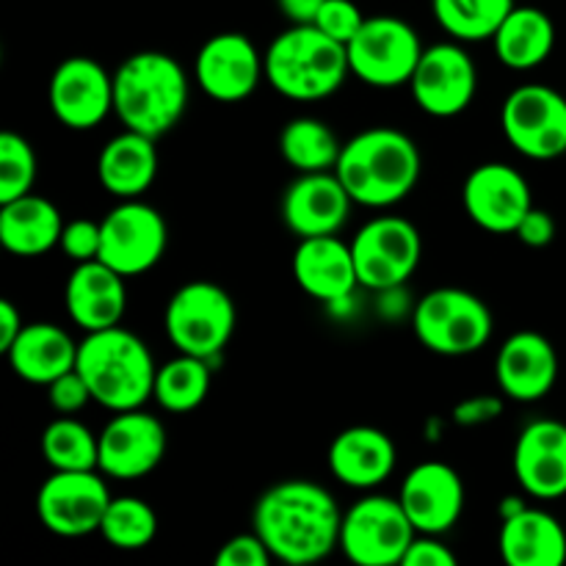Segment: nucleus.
I'll return each instance as SVG.
<instances>
[{"mask_svg":"<svg viewBox=\"0 0 566 566\" xmlns=\"http://www.w3.org/2000/svg\"><path fill=\"white\" fill-rule=\"evenodd\" d=\"M343 512L326 486L307 479L274 484L254 503L252 531L269 545L274 562L315 564L340 547Z\"/></svg>","mask_w":566,"mask_h":566,"instance_id":"obj_1","label":"nucleus"},{"mask_svg":"<svg viewBox=\"0 0 566 566\" xmlns=\"http://www.w3.org/2000/svg\"><path fill=\"white\" fill-rule=\"evenodd\" d=\"M420 171L418 144L396 127H368L348 138L335 166L354 205L376 210L403 202L418 186Z\"/></svg>","mask_w":566,"mask_h":566,"instance_id":"obj_2","label":"nucleus"},{"mask_svg":"<svg viewBox=\"0 0 566 566\" xmlns=\"http://www.w3.org/2000/svg\"><path fill=\"white\" fill-rule=\"evenodd\" d=\"M188 75L160 50L133 53L114 72V114L125 130L155 138L180 125L188 108Z\"/></svg>","mask_w":566,"mask_h":566,"instance_id":"obj_3","label":"nucleus"},{"mask_svg":"<svg viewBox=\"0 0 566 566\" xmlns=\"http://www.w3.org/2000/svg\"><path fill=\"white\" fill-rule=\"evenodd\" d=\"M75 368L86 379L94 401L111 412L144 407L153 398L158 374L147 343L122 326L86 332L77 343Z\"/></svg>","mask_w":566,"mask_h":566,"instance_id":"obj_4","label":"nucleus"},{"mask_svg":"<svg viewBox=\"0 0 566 566\" xmlns=\"http://www.w3.org/2000/svg\"><path fill=\"white\" fill-rule=\"evenodd\" d=\"M265 81L282 97L296 103L326 99L352 75L346 44L315 25H291L263 55Z\"/></svg>","mask_w":566,"mask_h":566,"instance_id":"obj_5","label":"nucleus"},{"mask_svg":"<svg viewBox=\"0 0 566 566\" xmlns=\"http://www.w3.org/2000/svg\"><path fill=\"white\" fill-rule=\"evenodd\" d=\"M235 302L221 285L193 280L171 293L164 313V329L180 354L219 359L235 332Z\"/></svg>","mask_w":566,"mask_h":566,"instance_id":"obj_6","label":"nucleus"},{"mask_svg":"<svg viewBox=\"0 0 566 566\" xmlns=\"http://www.w3.org/2000/svg\"><path fill=\"white\" fill-rule=\"evenodd\" d=\"M412 329L420 346L440 357H468L490 343L495 321L475 293L462 287H434L418 302Z\"/></svg>","mask_w":566,"mask_h":566,"instance_id":"obj_7","label":"nucleus"},{"mask_svg":"<svg viewBox=\"0 0 566 566\" xmlns=\"http://www.w3.org/2000/svg\"><path fill=\"white\" fill-rule=\"evenodd\" d=\"M348 66L357 81L374 88L409 86L423 55L418 31L401 17H365L357 36L346 44Z\"/></svg>","mask_w":566,"mask_h":566,"instance_id":"obj_8","label":"nucleus"},{"mask_svg":"<svg viewBox=\"0 0 566 566\" xmlns=\"http://www.w3.org/2000/svg\"><path fill=\"white\" fill-rule=\"evenodd\" d=\"M359 285L368 291H398L418 271L423 238L403 216H376L357 230L352 241Z\"/></svg>","mask_w":566,"mask_h":566,"instance_id":"obj_9","label":"nucleus"},{"mask_svg":"<svg viewBox=\"0 0 566 566\" xmlns=\"http://www.w3.org/2000/svg\"><path fill=\"white\" fill-rule=\"evenodd\" d=\"M418 536L401 501L390 495H365L343 514L340 551L359 566L401 564Z\"/></svg>","mask_w":566,"mask_h":566,"instance_id":"obj_10","label":"nucleus"},{"mask_svg":"<svg viewBox=\"0 0 566 566\" xmlns=\"http://www.w3.org/2000/svg\"><path fill=\"white\" fill-rule=\"evenodd\" d=\"M506 142L531 160H553L566 153V97L545 83L517 86L501 108Z\"/></svg>","mask_w":566,"mask_h":566,"instance_id":"obj_11","label":"nucleus"},{"mask_svg":"<svg viewBox=\"0 0 566 566\" xmlns=\"http://www.w3.org/2000/svg\"><path fill=\"white\" fill-rule=\"evenodd\" d=\"M99 230H103L99 260L119 271L125 280L155 269L169 243L166 219L158 208L142 199H122L114 210L105 213Z\"/></svg>","mask_w":566,"mask_h":566,"instance_id":"obj_12","label":"nucleus"},{"mask_svg":"<svg viewBox=\"0 0 566 566\" xmlns=\"http://www.w3.org/2000/svg\"><path fill=\"white\" fill-rule=\"evenodd\" d=\"M108 503L111 492L99 470H53L39 486L36 514L50 534L81 539L99 534Z\"/></svg>","mask_w":566,"mask_h":566,"instance_id":"obj_13","label":"nucleus"},{"mask_svg":"<svg viewBox=\"0 0 566 566\" xmlns=\"http://www.w3.org/2000/svg\"><path fill=\"white\" fill-rule=\"evenodd\" d=\"M415 103L434 119H451L473 105L479 70L464 42H440L423 50L409 81Z\"/></svg>","mask_w":566,"mask_h":566,"instance_id":"obj_14","label":"nucleus"},{"mask_svg":"<svg viewBox=\"0 0 566 566\" xmlns=\"http://www.w3.org/2000/svg\"><path fill=\"white\" fill-rule=\"evenodd\" d=\"M166 457V429L144 407L114 412L99 431V473L116 481H138Z\"/></svg>","mask_w":566,"mask_h":566,"instance_id":"obj_15","label":"nucleus"},{"mask_svg":"<svg viewBox=\"0 0 566 566\" xmlns=\"http://www.w3.org/2000/svg\"><path fill=\"white\" fill-rule=\"evenodd\" d=\"M50 111L70 130H94L114 111V75L88 55H72L50 77Z\"/></svg>","mask_w":566,"mask_h":566,"instance_id":"obj_16","label":"nucleus"},{"mask_svg":"<svg viewBox=\"0 0 566 566\" xmlns=\"http://www.w3.org/2000/svg\"><path fill=\"white\" fill-rule=\"evenodd\" d=\"M199 88L216 103H243L265 77V61L247 33H216L193 61Z\"/></svg>","mask_w":566,"mask_h":566,"instance_id":"obj_17","label":"nucleus"},{"mask_svg":"<svg viewBox=\"0 0 566 566\" xmlns=\"http://www.w3.org/2000/svg\"><path fill=\"white\" fill-rule=\"evenodd\" d=\"M462 202L470 219L486 232L509 235L534 208L531 186L514 166L492 160L475 166L462 186Z\"/></svg>","mask_w":566,"mask_h":566,"instance_id":"obj_18","label":"nucleus"},{"mask_svg":"<svg viewBox=\"0 0 566 566\" xmlns=\"http://www.w3.org/2000/svg\"><path fill=\"white\" fill-rule=\"evenodd\" d=\"M398 501L418 534L442 536L462 520L464 481L451 464L420 462L403 479Z\"/></svg>","mask_w":566,"mask_h":566,"instance_id":"obj_19","label":"nucleus"},{"mask_svg":"<svg viewBox=\"0 0 566 566\" xmlns=\"http://www.w3.org/2000/svg\"><path fill=\"white\" fill-rule=\"evenodd\" d=\"M354 199L335 171L298 175L282 197V221L302 241L315 235H337L348 221Z\"/></svg>","mask_w":566,"mask_h":566,"instance_id":"obj_20","label":"nucleus"},{"mask_svg":"<svg viewBox=\"0 0 566 566\" xmlns=\"http://www.w3.org/2000/svg\"><path fill=\"white\" fill-rule=\"evenodd\" d=\"M514 479L525 495L556 501L566 495V423L542 418L525 426L514 442Z\"/></svg>","mask_w":566,"mask_h":566,"instance_id":"obj_21","label":"nucleus"},{"mask_svg":"<svg viewBox=\"0 0 566 566\" xmlns=\"http://www.w3.org/2000/svg\"><path fill=\"white\" fill-rule=\"evenodd\" d=\"M497 390L520 403H534L551 396L558 381L556 346L539 332H514L495 357Z\"/></svg>","mask_w":566,"mask_h":566,"instance_id":"obj_22","label":"nucleus"},{"mask_svg":"<svg viewBox=\"0 0 566 566\" xmlns=\"http://www.w3.org/2000/svg\"><path fill=\"white\" fill-rule=\"evenodd\" d=\"M64 307L72 324L83 332L119 326L127 310L125 276L103 260L75 263L64 287Z\"/></svg>","mask_w":566,"mask_h":566,"instance_id":"obj_23","label":"nucleus"},{"mask_svg":"<svg viewBox=\"0 0 566 566\" xmlns=\"http://www.w3.org/2000/svg\"><path fill=\"white\" fill-rule=\"evenodd\" d=\"M293 280L318 302H348L359 287L352 243H343L337 235L302 238L293 252Z\"/></svg>","mask_w":566,"mask_h":566,"instance_id":"obj_24","label":"nucleus"},{"mask_svg":"<svg viewBox=\"0 0 566 566\" xmlns=\"http://www.w3.org/2000/svg\"><path fill=\"white\" fill-rule=\"evenodd\" d=\"M332 475L348 490H376L392 475L398 462L396 442L376 426H352L329 446Z\"/></svg>","mask_w":566,"mask_h":566,"instance_id":"obj_25","label":"nucleus"},{"mask_svg":"<svg viewBox=\"0 0 566 566\" xmlns=\"http://www.w3.org/2000/svg\"><path fill=\"white\" fill-rule=\"evenodd\" d=\"M497 551L509 566H564L566 531L545 509L525 506L501 520Z\"/></svg>","mask_w":566,"mask_h":566,"instance_id":"obj_26","label":"nucleus"},{"mask_svg":"<svg viewBox=\"0 0 566 566\" xmlns=\"http://www.w3.org/2000/svg\"><path fill=\"white\" fill-rule=\"evenodd\" d=\"M158 177V147L144 133L125 130L111 138L97 158V180L111 197L142 199Z\"/></svg>","mask_w":566,"mask_h":566,"instance_id":"obj_27","label":"nucleus"},{"mask_svg":"<svg viewBox=\"0 0 566 566\" xmlns=\"http://www.w3.org/2000/svg\"><path fill=\"white\" fill-rule=\"evenodd\" d=\"M11 370L31 385L48 387L77 365V343L66 329L48 321L22 326L20 337L6 352Z\"/></svg>","mask_w":566,"mask_h":566,"instance_id":"obj_28","label":"nucleus"},{"mask_svg":"<svg viewBox=\"0 0 566 566\" xmlns=\"http://www.w3.org/2000/svg\"><path fill=\"white\" fill-rule=\"evenodd\" d=\"M64 224L61 210L33 191L0 202V243L17 258H39L59 247Z\"/></svg>","mask_w":566,"mask_h":566,"instance_id":"obj_29","label":"nucleus"},{"mask_svg":"<svg viewBox=\"0 0 566 566\" xmlns=\"http://www.w3.org/2000/svg\"><path fill=\"white\" fill-rule=\"evenodd\" d=\"M497 61L514 72H528L545 64L556 48V25L536 6H514L492 36Z\"/></svg>","mask_w":566,"mask_h":566,"instance_id":"obj_30","label":"nucleus"},{"mask_svg":"<svg viewBox=\"0 0 566 566\" xmlns=\"http://www.w3.org/2000/svg\"><path fill=\"white\" fill-rule=\"evenodd\" d=\"M340 149L343 144L335 136V130L315 116L291 119L280 133V155L298 175L335 171Z\"/></svg>","mask_w":566,"mask_h":566,"instance_id":"obj_31","label":"nucleus"},{"mask_svg":"<svg viewBox=\"0 0 566 566\" xmlns=\"http://www.w3.org/2000/svg\"><path fill=\"white\" fill-rule=\"evenodd\" d=\"M210 359L177 352L175 359L158 365L153 398L171 415H188L205 403L210 392Z\"/></svg>","mask_w":566,"mask_h":566,"instance_id":"obj_32","label":"nucleus"},{"mask_svg":"<svg viewBox=\"0 0 566 566\" xmlns=\"http://www.w3.org/2000/svg\"><path fill=\"white\" fill-rule=\"evenodd\" d=\"M514 0H431L437 25L457 42H486L514 9Z\"/></svg>","mask_w":566,"mask_h":566,"instance_id":"obj_33","label":"nucleus"},{"mask_svg":"<svg viewBox=\"0 0 566 566\" xmlns=\"http://www.w3.org/2000/svg\"><path fill=\"white\" fill-rule=\"evenodd\" d=\"M42 457L53 470H99V434L75 415H59L42 431Z\"/></svg>","mask_w":566,"mask_h":566,"instance_id":"obj_34","label":"nucleus"},{"mask_svg":"<svg viewBox=\"0 0 566 566\" xmlns=\"http://www.w3.org/2000/svg\"><path fill=\"white\" fill-rule=\"evenodd\" d=\"M99 536L116 551H144L158 536V514L142 497H111L103 523H99Z\"/></svg>","mask_w":566,"mask_h":566,"instance_id":"obj_35","label":"nucleus"},{"mask_svg":"<svg viewBox=\"0 0 566 566\" xmlns=\"http://www.w3.org/2000/svg\"><path fill=\"white\" fill-rule=\"evenodd\" d=\"M36 155L20 133H0V202H11L33 191Z\"/></svg>","mask_w":566,"mask_h":566,"instance_id":"obj_36","label":"nucleus"},{"mask_svg":"<svg viewBox=\"0 0 566 566\" xmlns=\"http://www.w3.org/2000/svg\"><path fill=\"white\" fill-rule=\"evenodd\" d=\"M363 22H365V17L354 0H326V3L321 6V11H318V17H315L313 25L321 28L326 36L348 44L354 36H357V31L363 28Z\"/></svg>","mask_w":566,"mask_h":566,"instance_id":"obj_37","label":"nucleus"},{"mask_svg":"<svg viewBox=\"0 0 566 566\" xmlns=\"http://www.w3.org/2000/svg\"><path fill=\"white\" fill-rule=\"evenodd\" d=\"M99 243H103L99 221L72 219L64 224L59 247L72 263H88V260H99Z\"/></svg>","mask_w":566,"mask_h":566,"instance_id":"obj_38","label":"nucleus"},{"mask_svg":"<svg viewBox=\"0 0 566 566\" xmlns=\"http://www.w3.org/2000/svg\"><path fill=\"white\" fill-rule=\"evenodd\" d=\"M271 562H274V556H271L269 545L260 539L258 531L232 536L216 553V566H269Z\"/></svg>","mask_w":566,"mask_h":566,"instance_id":"obj_39","label":"nucleus"},{"mask_svg":"<svg viewBox=\"0 0 566 566\" xmlns=\"http://www.w3.org/2000/svg\"><path fill=\"white\" fill-rule=\"evenodd\" d=\"M48 401L59 415H77L83 412V409L88 407V401H94V398H92V390H88L86 379L81 376V370L72 368L70 374L50 381Z\"/></svg>","mask_w":566,"mask_h":566,"instance_id":"obj_40","label":"nucleus"},{"mask_svg":"<svg viewBox=\"0 0 566 566\" xmlns=\"http://www.w3.org/2000/svg\"><path fill=\"white\" fill-rule=\"evenodd\" d=\"M457 556H453L451 547L434 534H418L409 545V551L403 553L401 566H453Z\"/></svg>","mask_w":566,"mask_h":566,"instance_id":"obj_41","label":"nucleus"},{"mask_svg":"<svg viewBox=\"0 0 566 566\" xmlns=\"http://www.w3.org/2000/svg\"><path fill=\"white\" fill-rule=\"evenodd\" d=\"M514 235H517L525 247L542 249L547 247V243H553V238H556V221H553V216L547 213V210L531 208L528 213L523 216L517 230H514Z\"/></svg>","mask_w":566,"mask_h":566,"instance_id":"obj_42","label":"nucleus"},{"mask_svg":"<svg viewBox=\"0 0 566 566\" xmlns=\"http://www.w3.org/2000/svg\"><path fill=\"white\" fill-rule=\"evenodd\" d=\"M501 412H503L501 398L475 396V398H468V401H462L457 409H453V420H457L459 426H481L501 418Z\"/></svg>","mask_w":566,"mask_h":566,"instance_id":"obj_43","label":"nucleus"},{"mask_svg":"<svg viewBox=\"0 0 566 566\" xmlns=\"http://www.w3.org/2000/svg\"><path fill=\"white\" fill-rule=\"evenodd\" d=\"M324 3L326 0H276L282 17L291 20V25H313Z\"/></svg>","mask_w":566,"mask_h":566,"instance_id":"obj_44","label":"nucleus"},{"mask_svg":"<svg viewBox=\"0 0 566 566\" xmlns=\"http://www.w3.org/2000/svg\"><path fill=\"white\" fill-rule=\"evenodd\" d=\"M22 326H25V324H22L20 310L14 307V302L3 298V302H0V352H3V354L9 352L11 343L20 337Z\"/></svg>","mask_w":566,"mask_h":566,"instance_id":"obj_45","label":"nucleus"},{"mask_svg":"<svg viewBox=\"0 0 566 566\" xmlns=\"http://www.w3.org/2000/svg\"><path fill=\"white\" fill-rule=\"evenodd\" d=\"M523 509H525L523 497H503V503H501V520L512 517V514L523 512Z\"/></svg>","mask_w":566,"mask_h":566,"instance_id":"obj_46","label":"nucleus"}]
</instances>
